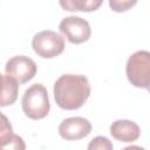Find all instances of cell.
I'll return each mask as SVG.
<instances>
[{
  "instance_id": "cell-1",
  "label": "cell",
  "mask_w": 150,
  "mask_h": 150,
  "mask_svg": "<svg viewBox=\"0 0 150 150\" xmlns=\"http://www.w3.org/2000/svg\"><path fill=\"white\" fill-rule=\"evenodd\" d=\"M90 91L89 80L81 74H63L53 88L55 102L63 110L80 109L89 98Z\"/></svg>"
},
{
  "instance_id": "cell-15",
  "label": "cell",
  "mask_w": 150,
  "mask_h": 150,
  "mask_svg": "<svg viewBox=\"0 0 150 150\" xmlns=\"http://www.w3.org/2000/svg\"><path fill=\"white\" fill-rule=\"evenodd\" d=\"M122 150H145V149L142 148V146H139V145H129V146H125Z\"/></svg>"
},
{
  "instance_id": "cell-8",
  "label": "cell",
  "mask_w": 150,
  "mask_h": 150,
  "mask_svg": "<svg viewBox=\"0 0 150 150\" xmlns=\"http://www.w3.org/2000/svg\"><path fill=\"white\" fill-rule=\"evenodd\" d=\"M109 131L115 139L124 143L135 142L141 136L139 125L130 120H116L111 123Z\"/></svg>"
},
{
  "instance_id": "cell-16",
  "label": "cell",
  "mask_w": 150,
  "mask_h": 150,
  "mask_svg": "<svg viewBox=\"0 0 150 150\" xmlns=\"http://www.w3.org/2000/svg\"><path fill=\"white\" fill-rule=\"evenodd\" d=\"M148 90H149V93H150V86H149V88H148Z\"/></svg>"
},
{
  "instance_id": "cell-2",
  "label": "cell",
  "mask_w": 150,
  "mask_h": 150,
  "mask_svg": "<svg viewBox=\"0 0 150 150\" xmlns=\"http://www.w3.org/2000/svg\"><path fill=\"white\" fill-rule=\"evenodd\" d=\"M21 108L23 114L34 121L45 118L50 110L49 96L46 87L42 83H34L25 90Z\"/></svg>"
},
{
  "instance_id": "cell-9",
  "label": "cell",
  "mask_w": 150,
  "mask_h": 150,
  "mask_svg": "<svg viewBox=\"0 0 150 150\" xmlns=\"http://www.w3.org/2000/svg\"><path fill=\"white\" fill-rule=\"evenodd\" d=\"M19 83L11 76L2 74L1 75V107H7L13 104L18 98Z\"/></svg>"
},
{
  "instance_id": "cell-6",
  "label": "cell",
  "mask_w": 150,
  "mask_h": 150,
  "mask_svg": "<svg viewBox=\"0 0 150 150\" xmlns=\"http://www.w3.org/2000/svg\"><path fill=\"white\" fill-rule=\"evenodd\" d=\"M38 71L36 63L26 55L12 56L5 66V74L13 77L19 84L30 81Z\"/></svg>"
},
{
  "instance_id": "cell-13",
  "label": "cell",
  "mask_w": 150,
  "mask_h": 150,
  "mask_svg": "<svg viewBox=\"0 0 150 150\" xmlns=\"http://www.w3.org/2000/svg\"><path fill=\"white\" fill-rule=\"evenodd\" d=\"M137 4V1H135V0H110L109 1V6H110V8L114 11V12H118V13H121V12H125V11H128L129 8H131L132 6H135Z\"/></svg>"
},
{
  "instance_id": "cell-7",
  "label": "cell",
  "mask_w": 150,
  "mask_h": 150,
  "mask_svg": "<svg viewBox=\"0 0 150 150\" xmlns=\"http://www.w3.org/2000/svg\"><path fill=\"white\" fill-rule=\"evenodd\" d=\"M91 123L81 116L64 118L59 125V135L66 141H77L91 132Z\"/></svg>"
},
{
  "instance_id": "cell-14",
  "label": "cell",
  "mask_w": 150,
  "mask_h": 150,
  "mask_svg": "<svg viewBox=\"0 0 150 150\" xmlns=\"http://www.w3.org/2000/svg\"><path fill=\"white\" fill-rule=\"evenodd\" d=\"M13 135V129L12 125L8 121V118L1 114V127H0V141H5L8 137H11Z\"/></svg>"
},
{
  "instance_id": "cell-12",
  "label": "cell",
  "mask_w": 150,
  "mask_h": 150,
  "mask_svg": "<svg viewBox=\"0 0 150 150\" xmlns=\"http://www.w3.org/2000/svg\"><path fill=\"white\" fill-rule=\"evenodd\" d=\"M87 150H114V145L109 138L104 136H96L89 142Z\"/></svg>"
},
{
  "instance_id": "cell-5",
  "label": "cell",
  "mask_w": 150,
  "mask_h": 150,
  "mask_svg": "<svg viewBox=\"0 0 150 150\" xmlns=\"http://www.w3.org/2000/svg\"><path fill=\"white\" fill-rule=\"evenodd\" d=\"M59 30L70 43L74 45H80L88 41L91 35L89 22L86 19L76 15L63 18L59 25Z\"/></svg>"
},
{
  "instance_id": "cell-10",
  "label": "cell",
  "mask_w": 150,
  "mask_h": 150,
  "mask_svg": "<svg viewBox=\"0 0 150 150\" xmlns=\"http://www.w3.org/2000/svg\"><path fill=\"white\" fill-rule=\"evenodd\" d=\"M61 7L69 12H93L96 11L101 5V0H62L60 1Z\"/></svg>"
},
{
  "instance_id": "cell-3",
  "label": "cell",
  "mask_w": 150,
  "mask_h": 150,
  "mask_svg": "<svg viewBox=\"0 0 150 150\" xmlns=\"http://www.w3.org/2000/svg\"><path fill=\"white\" fill-rule=\"evenodd\" d=\"M125 74L134 87L148 89L150 86V52L137 50L131 54L125 64Z\"/></svg>"
},
{
  "instance_id": "cell-11",
  "label": "cell",
  "mask_w": 150,
  "mask_h": 150,
  "mask_svg": "<svg viewBox=\"0 0 150 150\" xmlns=\"http://www.w3.org/2000/svg\"><path fill=\"white\" fill-rule=\"evenodd\" d=\"M0 150H26V143L21 136L13 134L5 141H0Z\"/></svg>"
},
{
  "instance_id": "cell-4",
  "label": "cell",
  "mask_w": 150,
  "mask_h": 150,
  "mask_svg": "<svg viewBox=\"0 0 150 150\" xmlns=\"http://www.w3.org/2000/svg\"><path fill=\"white\" fill-rule=\"evenodd\" d=\"M32 48L38 56L42 59H53L63 53L64 39L54 30H41L33 36Z\"/></svg>"
}]
</instances>
